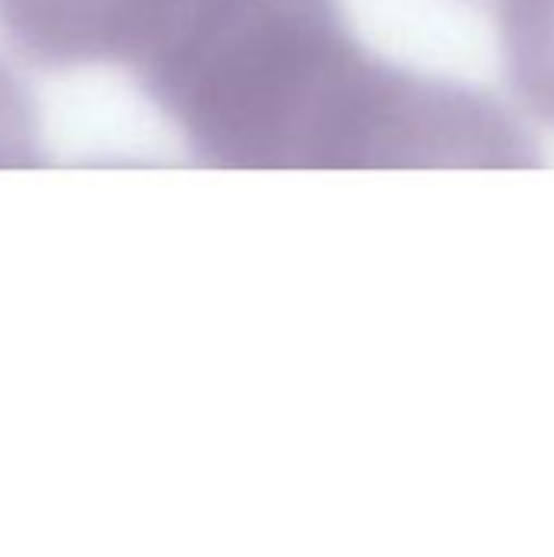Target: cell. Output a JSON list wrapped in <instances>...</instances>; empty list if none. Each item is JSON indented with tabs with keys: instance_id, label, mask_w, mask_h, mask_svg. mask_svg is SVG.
<instances>
[{
	"instance_id": "obj_1",
	"label": "cell",
	"mask_w": 554,
	"mask_h": 557,
	"mask_svg": "<svg viewBox=\"0 0 554 557\" xmlns=\"http://www.w3.org/2000/svg\"><path fill=\"white\" fill-rule=\"evenodd\" d=\"M496 23L519 101L554 124V0H500Z\"/></svg>"
}]
</instances>
